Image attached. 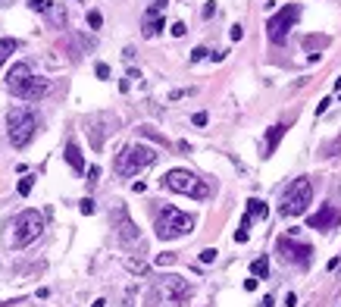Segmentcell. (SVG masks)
<instances>
[{
  "label": "cell",
  "mask_w": 341,
  "mask_h": 307,
  "mask_svg": "<svg viewBox=\"0 0 341 307\" xmlns=\"http://www.w3.org/2000/svg\"><path fill=\"white\" fill-rule=\"evenodd\" d=\"M6 88H10L16 97H22V100H41L50 91V85H47V79L31 75L28 63H16L13 69L6 72Z\"/></svg>",
  "instance_id": "6da1fadb"
},
{
  "label": "cell",
  "mask_w": 341,
  "mask_h": 307,
  "mask_svg": "<svg viewBox=\"0 0 341 307\" xmlns=\"http://www.w3.org/2000/svg\"><path fill=\"white\" fill-rule=\"evenodd\" d=\"M153 160H157V151L147 148V144H125V148L116 154V173L122 179H132V176H138L141 169H147Z\"/></svg>",
  "instance_id": "7a4b0ae2"
},
{
  "label": "cell",
  "mask_w": 341,
  "mask_h": 307,
  "mask_svg": "<svg viewBox=\"0 0 341 307\" xmlns=\"http://www.w3.org/2000/svg\"><path fill=\"white\" fill-rule=\"evenodd\" d=\"M38 132V116L28 107H13L6 113V135H10L13 148H25Z\"/></svg>",
  "instance_id": "3957f363"
},
{
  "label": "cell",
  "mask_w": 341,
  "mask_h": 307,
  "mask_svg": "<svg viewBox=\"0 0 341 307\" xmlns=\"http://www.w3.org/2000/svg\"><path fill=\"white\" fill-rule=\"evenodd\" d=\"M10 245L13 248H25V245H31V242H38L41 232H44V216H41L38 210H22V213H16L13 216V223H10Z\"/></svg>",
  "instance_id": "277c9868"
},
{
  "label": "cell",
  "mask_w": 341,
  "mask_h": 307,
  "mask_svg": "<svg viewBox=\"0 0 341 307\" xmlns=\"http://www.w3.org/2000/svg\"><path fill=\"white\" fill-rule=\"evenodd\" d=\"M157 238L160 242H172V238H182L188 235L194 229V216H188V213L175 210V207H163L157 213Z\"/></svg>",
  "instance_id": "5b68a950"
},
{
  "label": "cell",
  "mask_w": 341,
  "mask_h": 307,
  "mask_svg": "<svg viewBox=\"0 0 341 307\" xmlns=\"http://www.w3.org/2000/svg\"><path fill=\"white\" fill-rule=\"evenodd\" d=\"M163 185L169 191H178V194H188V198H210V185L203 182V179H198L194 173H188V169H169V173L163 176Z\"/></svg>",
  "instance_id": "8992f818"
},
{
  "label": "cell",
  "mask_w": 341,
  "mask_h": 307,
  "mask_svg": "<svg viewBox=\"0 0 341 307\" xmlns=\"http://www.w3.org/2000/svg\"><path fill=\"white\" fill-rule=\"evenodd\" d=\"M188 298H191V285H188V279H182V276H163L157 285L150 288L147 301H150V307H153L157 301H166V304H185Z\"/></svg>",
  "instance_id": "52a82bcc"
},
{
  "label": "cell",
  "mask_w": 341,
  "mask_h": 307,
  "mask_svg": "<svg viewBox=\"0 0 341 307\" xmlns=\"http://www.w3.org/2000/svg\"><path fill=\"white\" fill-rule=\"evenodd\" d=\"M313 201V182L307 176L294 179L285 191V201H282V216H301V213L310 207Z\"/></svg>",
  "instance_id": "ba28073f"
},
{
  "label": "cell",
  "mask_w": 341,
  "mask_h": 307,
  "mask_svg": "<svg viewBox=\"0 0 341 307\" xmlns=\"http://www.w3.org/2000/svg\"><path fill=\"white\" fill-rule=\"evenodd\" d=\"M297 19H301V6L297 3H288L272 16V19L266 22V35H269L272 44H285L288 35H291V29L297 25Z\"/></svg>",
  "instance_id": "9c48e42d"
},
{
  "label": "cell",
  "mask_w": 341,
  "mask_h": 307,
  "mask_svg": "<svg viewBox=\"0 0 341 307\" xmlns=\"http://www.w3.org/2000/svg\"><path fill=\"white\" fill-rule=\"evenodd\" d=\"M276 251H279V257H282L285 263L301 267V270H307V267H310V260H313V248H310V245L294 242V235H279Z\"/></svg>",
  "instance_id": "30bf717a"
},
{
  "label": "cell",
  "mask_w": 341,
  "mask_h": 307,
  "mask_svg": "<svg viewBox=\"0 0 341 307\" xmlns=\"http://www.w3.org/2000/svg\"><path fill=\"white\" fill-rule=\"evenodd\" d=\"M113 223H116V232H119V238H122L125 245H138V242H141L138 226H135L132 219H129L125 207H116V210H113Z\"/></svg>",
  "instance_id": "8fae6325"
},
{
  "label": "cell",
  "mask_w": 341,
  "mask_h": 307,
  "mask_svg": "<svg viewBox=\"0 0 341 307\" xmlns=\"http://www.w3.org/2000/svg\"><path fill=\"white\" fill-rule=\"evenodd\" d=\"M338 223H341V210L332 207V204H322L310 216V229H338Z\"/></svg>",
  "instance_id": "7c38bea8"
},
{
  "label": "cell",
  "mask_w": 341,
  "mask_h": 307,
  "mask_svg": "<svg viewBox=\"0 0 341 307\" xmlns=\"http://www.w3.org/2000/svg\"><path fill=\"white\" fill-rule=\"evenodd\" d=\"M163 10L160 6H150L147 16H144V25H141V31H144V38H157L160 31H163V16H160Z\"/></svg>",
  "instance_id": "4fadbf2b"
},
{
  "label": "cell",
  "mask_w": 341,
  "mask_h": 307,
  "mask_svg": "<svg viewBox=\"0 0 341 307\" xmlns=\"http://www.w3.org/2000/svg\"><path fill=\"white\" fill-rule=\"evenodd\" d=\"M66 163H69L75 173H85V157H82V151H79V144H75V141L66 144Z\"/></svg>",
  "instance_id": "5bb4252c"
},
{
  "label": "cell",
  "mask_w": 341,
  "mask_h": 307,
  "mask_svg": "<svg viewBox=\"0 0 341 307\" xmlns=\"http://www.w3.org/2000/svg\"><path fill=\"white\" fill-rule=\"evenodd\" d=\"M285 132H288V129H285L282 123L272 125V129L266 132V154H263V157H272V154H276V148H279V141H282V135H285Z\"/></svg>",
  "instance_id": "9a60e30c"
},
{
  "label": "cell",
  "mask_w": 341,
  "mask_h": 307,
  "mask_svg": "<svg viewBox=\"0 0 341 307\" xmlns=\"http://www.w3.org/2000/svg\"><path fill=\"white\" fill-rule=\"evenodd\" d=\"M266 213H269V207H266L260 198H251V201H247V213H244L247 219H266Z\"/></svg>",
  "instance_id": "2e32d148"
},
{
  "label": "cell",
  "mask_w": 341,
  "mask_h": 307,
  "mask_svg": "<svg viewBox=\"0 0 341 307\" xmlns=\"http://www.w3.org/2000/svg\"><path fill=\"white\" fill-rule=\"evenodd\" d=\"M16 50H19V41L16 38H3L0 41V66H3L6 60H10V54H16Z\"/></svg>",
  "instance_id": "e0dca14e"
},
{
  "label": "cell",
  "mask_w": 341,
  "mask_h": 307,
  "mask_svg": "<svg viewBox=\"0 0 341 307\" xmlns=\"http://www.w3.org/2000/svg\"><path fill=\"white\" fill-rule=\"evenodd\" d=\"M125 270H129V273H135V276H147V273H150V267H147V263H144V260H135V257H129V260H125Z\"/></svg>",
  "instance_id": "ac0fdd59"
},
{
  "label": "cell",
  "mask_w": 341,
  "mask_h": 307,
  "mask_svg": "<svg viewBox=\"0 0 341 307\" xmlns=\"http://www.w3.org/2000/svg\"><path fill=\"white\" fill-rule=\"evenodd\" d=\"M251 273H254L257 279H266V273H269V260H266V257H257V260L251 263Z\"/></svg>",
  "instance_id": "d6986e66"
},
{
  "label": "cell",
  "mask_w": 341,
  "mask_h": 307,
  "mask_svg": "<svg viewBox=\"0 0 341 307\" xmlns=\"http://www.w3.org/2000/svg\"><path fill=\"white\" fill-rule=\"evenodd\" d=\"M47 16H50V19H54L57 25H63V22H66V10H63V6H54V3H50V6H47Z\"/></svg>",
  "instance_id": "ffe728a7"
},
{
  "label": "cell",
  "mask_w": 341,
  "mask_h": 307,
  "mask_svg": "<svg viewBox=\"0 0 341 307\" xmlns=\"http://www.w3.org/2000/svg\"><path fill=\"white\" fill-rule=\"evenodd\" d=\"M31 188H35V176L19 179V194H22V198H25V194H31Z\"/></svg>",
  "instance_id": "44dd1931"
},
{
  "label": "cell",
  "mask_w": 341,
  "mask_h": 307,
  "mask_svg": "<svg viewBox=\"0 0 341 307\" xmlns=\"http://www.w3.org/2000/svg\"><path fill=\"white\" fill-rule=\"evenodd\" d=\"M216 254H219L216 248H203L200 251V263H213V260H216Z\"/></svg>",
  "instance_id": "7402d4cb"
},
{
  "label": "cell",
  "mask_w": 341,
  "mask_h": 307,
  "mask_svg": "<svg viewBox=\"0 0 341 307\" xmlns=\"http://www.w3.org/2000/svg\"><path fill=\"white\" fill-rule=\"evenodd\" d=\"M28 6L35 13H47V6H50V0H28Z\"/></svg>",
  "instance_id": "603a6c76"
},
{
  "label": "cell",
  "mask_w": 341,
  "mask_h": 307,
  "mask_svg": "<svg viewBox=\"0 0 341 307\" xmlns=\"http://www.w3.org/2000/svg\"><path fill=\"white\" fill-rule=\"evenodd\" d=\"M207 54H210L207 47H194V50H191V63H200V60H207Z\"/></svg>",
  "instance_id": "cb8c5ba5"
},
{
  "label": "cell",
  "mask_w": 341,
  "mask_h": 307,
  "mask_svg": "<svg viewBox=\"0 0 341 307\" xmlns=\"http://www.w3.org/2000/svg\"><path fill=\"white\" fill-rule=\"evenodd\" d=\"M100 22H104V16H100L97 10H91L88 13V25H91V29H100Z\"/></svg>",
  "instance_id": "d4e9b609"
},
{
  "label": "cell",
  "mask_w": 341,
  "mask_h": 307,
  "mask_svg": "<svg viewBox=\"0 0 341 307\" xmlns=\"http://www.w3.org/2000/svg\"><path fill=\"white\" fill-rule=\"evenodd\" d=\"M79 210L85 213V216H91V213H94V201H91V198H85V201L79 204Z\"/></svg>",
  "instance_id": "484cf974"
},
{
  "label": "cell",
  "mask_w": 341,
  "mask_h": 307,
  "mask_svg": "<svg viewBox=\"0 0 341 307\" xmlns=\"http://www.w3.org/2000/svg\"><path fill=\"white\" fill-rule=\"evenodd\" d=\"M322 44H329V38H316V41H313V38H307V41H304V47H307V50H313V47H322Z\"/></svg>",
  "instance_id": "4316f807"
},
{
  "label": "cell",
  "mask_w": 341,
  "mask_h": 307,
  "mask_svg": "<svg viewBox=\"0 0 341 307\" xmlns=\"http://www.w3.org/2000/svg\"><path fill=\"white\" fill-rule=\"evenodd\" d=\"M141 135H147V138H153L157 144H166V138H163V135H157L153 129H141Z\"/></svg>",
  "instance_id": "83f0119b"
},
{
  "label": "cell",
  "mask_w": 341,
  "mask_h": 307,
  "mask_svg": "<svg viewBox=\"0 0 341 307\" xmlns=\"http://www.w3.org/2000/svg\"><path fill=\"white\" fill-rule=\"evenodd\" d=\"M157 263H160V267H169V263H175V254H160Z\"/></svg>",
  "instance_id": "f1b7e54d"
},
{
  "label": "cell",
  "mask_w": 341,
  "mask_h": 307,
  "mask_svg": "<svg viewBox=\"0 0 341 307\" xmlns=\"http://www.w3.org/2000/svg\"><path fill=\"white\" fill-rule=\"evenodd\" d=\"M94 72H97V79H110V66H107V63H97Z\"/></svg>",
  "instance_id": "f546056e"
},
{
  "label": "cell",
  "mask_w": 341,
  "mask_h": 307,
  "mask_svg": "<svg viewBox=\"0 0 341 307\" xmlns=\"http://www.w3.org/2000/svg\"><path fill=\"white\" fill-rule=\"evenodd\" d=\"M185 31H188V25H185V22H175V25H172V35H175V38H182Z\"/></svg>",
  "instance_id": "4dcf8cb0"
},
{
  "label": "cell",
  "mask_w": 341,
  "mask_h": 307,
  "mask_svg": "<svg viewBox=\"0 0 341 307\" xmlns=\"http://www.w3.org/2000/svg\"><path fill=\"white\" fill-rule=\"evenodd\" d=\"M191 123H194V125H207V113H194Z\"/></svg>",
  "instance_id": "1f68e13d"
},
{
  "label": "cell",
  "mask_w": 341,
  "mask_h": 307,
  "mask_svg": "<svg viewBox=\"0 0 341 307\" xmlns=\"http://www.w3.org/2000/svg\"><path fill=\"white\" fill-rule=\"evenodd\" d=\"M244 38V29L241 25H232V41H241Z\"/></svg>",
  "instance_id": "d6a6232c"
},
{
  "label": "cell",
  "mask_w": 341,
  "mask_h": 307,
  "mask_svg": "<svg viewBox=\"0 0 341 307\" xmlns=\"http://www.w3.org/2000/svg\"><path fill=\"white\" fill-rule=\"evenodd\" d=\"M97 176H100V169L91 166V169H88V182H97Z\"/></svg>",
  "instance_id": "836d02e7"
},
{
  "label": "cell",
  "mask_w": 341,
  "mask_h": 307,
  "mask_svg": "<svg viewBox=\"0 0 341 307\" xmlns=\"http://www.w3.org/2000/svg\"><path fill=\"white\" fill-rule=\"evenodd\" d=\"M213 13H216V6H213V3H207V6H203V19H210Z\"/></svg>",
  "instance_id": "e575fe53"
},
{
  "label": "cell",
  "mask_w": 341,
  "mask_h": 307,
  "mask_svg": "<svg viewBox=\"0 0 341 307\" xmlns=\"http://www.w3.org/2000/svg\"><path fill=\"white\" fill-rule=\"evenodd\" d=\"M329 104H332V100L326 97V100H319V107H316V113H326V110H329Z\"/></svg>",
  "instance_id": "d590c367"
},
{
  "label": "cell",
  "mask_w": 341,
  "mask_h": 307,
  "mask_svg": "<svg viewBox=\"0 0 341 307\" xmlns=\"http://www.w3.org/2000/svg\"><path fill=\"white\" fill-rule=\"evenodd\" d=\"M272 304H276V301H272V298L266 295V298H263V307H272Z\"/></svg>",
  "instance_id": "8d00e7d4"
},
{
  "label": "cell",
  "mask_w": 341,
  "mask_h": 307,
  "mask_svg": "<svg viewBox=\"0 0 341 307\" xmlns=\"http://www.w3.org/2000/svg\"><path fill=\"white\" fill-rule=\"evenodd\" d=\"M104 304H107V301H104V298H97V301H94V304H91V307H104Z\"/></svg>",
  "instance_id": "74e56055"
},
{
  "label": "cell",
  "mask_w": 341,
  "mask_h": 307,
  "mask_svg": "<svg viewBox=\"0 0 341 307\" xmlns=\"http://www.w3.org/2000/svg\"><path fill=\"white\" fill-rule=\"evenodd\" d=\"M335 273H338V279H341V257H338V267H335Z\"/></svg>",
  "instance_id": "f35d334b"
},
{
  "label": "cell",
  "mask_w": 341,
  "mask_h": 307,
  "mask_svg": "<svg viewBox=\"0 0 341 307\" xmlns=\"http://www.w3.org/2000/svg\"><path fill=\"white\" fill-rule=\"evenodd\" d=\"M335 88H341V75H338V79H335Z\"/></svg>",
  "instance_id": "ab89813d"
}]
</instances>
